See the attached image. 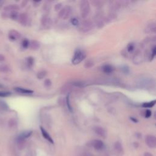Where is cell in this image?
Here are the masks:
<instances>
[{
    "label": "cell",
    "mask_w": 156,
    "mask_h": 156,
    "mask_svg": "<svg viewBox=\"0 0 156 156\" xmlns=\"http://www.w3.org/2000/svg\"><path fill=\"white\" fill-rule=\"evenodd\" d=\"M86 57V52L80 49H77L75 51L74 56L72 58V63L74 65H77L80 64Z\"/></svg>",
    "instance_id": "6da1fadb"
},
{
    "label": "cell",
    "mask_w": 156,
    "mask_h": 156,
    "mask_svg": "<svg viewBox=\"0 0 156 156\" xmlns=\"http://www.w3.org/2000/svg\"><path fill=\"white\" fill-rule=\"evenodd\" d=\"M80 11L82 18H86L90 12V3L87 0H83L80 3Z\"/></svg>",
    "instance_id": "7a4b0ae2"
},
{
    "label": "cell",
    "mask_w": 156,
    "mask_h": 156,
    "mask_svg": "<svg viewBox=\"0 0 156 156\" xmlns=\"http://www.w3.org/2000/svg\"><path fill=\"white\" fill-rule=\"evenodd\" d=\"M72 8L70 6H65L62 8L58 14V16L63 20L68 19L72 14Z\"/></svg>",
    "instance_id": "3957f363"
},
{
    "label": "cell",
    "mask_w": 156,
    "mask_h": 156,
    "mask_svg": "<svg viewBox=\"0 0 156 156\" xmlns=\"http://www.w3.org/2000/svg\"><path fill=\"white\" fill-rule=\"evenodd\" d=\"M79 29L82 32H87L93 28V23L90 20H84L79 23Z\"/></svg>",
    "instance_id": "277c9868"
},
{
    "label": "cell",
    "mask_w": 156,
    "mask_h": 156,
    "mask_svg": "<svg viewBox=\"0 0 156 156\" xmlns=\"http://www.w3.org/2000/svg\"><path fill=\"white\" fill-rule=\"evenodd\" d=\"M146 145L151 148H155L156 146V138L153 135H148L145 139Z\"/></svg>",
    "instance_id": "5b68a950"
},
{
    "label": "cell",
    "mask_w": 156,
    "mask_h": 156,
    "mask_svg": "<svg viewBox=\"0 0 156 156\" xmlns=\"http://www.w3.org/2000/svg\"><path fill=\"white\" fill-rule=\"evenodd\" d=\"M114 151L116 156H123L124 149L122 144L120 142H116L114 144Z\"/></svg>",
    "instance_id": "8992f818"
},
{
    "label": "cell",
    "mask_w": 156,
    "mask_h": 156,
    "mask_svg": "<svg viewBox=\"0 0 156 156\" xmlns=\"http://www.w3.org/2000/svg\"><path fill=\"white\" fill-rule=\"evenodd\" d=\"M93 130L96 134L100 136L101 137H103V138L106 137L107 132H106V130L103 128H102L101 126H95L93 128Z\"/></svg>",
    "instance_id": "52a82bcc"
},
{
    "label": "cell",
    "mask_w": 156,
    "mask_h": 156,
    "mask_svg": "<svg viewBox=\"0 0 156 156\" xmlns=\"http://www.w3.org/2000/svg\"><path fill=\"white\" fill-rule=\"evenodd\" d=\"M18 20H19L20 23L22 25L26 26L29 23V18L27 14H19Z\"/></svg>",
    "instance_id": "ba28073f"
},
{
    "label": "cell",
    "mask_w": 156,
    "mask_h": 156,
    "mask_svg": "<svg viewBox=\"0 0 156 156\" xmlns=\"http://www.w3.org/2000/svg\"><path fill=\"white\" fill-rule=\"evenodd\" d=\"M93 147L98 151L102 150L104 148V144L103 141L100 140H94L92 142Z\"/></svg>",
    "instance_id": "9c48e42d"
},
{
    "label": "cell",
    "mask_w": 156,
    "mask_h": 156,
    "mask_svg": "<svg viewBox=\"0 0 156 156\" xmlns=\"http://www.w3.org/2000/svg\"><path fill=\"white\" fill-rule=\"evenodd\" d=\"M20 37H21L20 33L19 32H18L17 31L11 30V31L9 32V38L10 40H11L15 41V40H17V39L20 38Z\"/></svg>",
    "instance_id": "30bf717a"
},
{
    "label": "cell",
    "mask_w": 156,
    "mask_h": 156,
    "mask_svg": "<svg viewBox=\"0 0 156 156\" xmlns=\"http://www.w3.org/2000/svg\"><path fill=\"white\" fill-rule=\"evenodd\" d=\"M40 130H41V132H42V134L46 140H48L49 142H50L51 143L53 144L54 143V140L52 139L51 136H50V135L48 133V132L43 127H40Z\"/></svg>",
    "instance_id": "8fae6325"
},
{
    "label": "cell",
    "mask_w": 156,
    "mask_h": 156,
    "mask_svg": "<svg viewBox=\"0 0 156 156\" xmlns=\"http://www.w3.org/2000/svg\"><path fill=\"white\" fill-rule=\"evenodd\" d=\"M155 31H156V26H155V23L154 22L151 23L150 24L147 25L145 29V32L148 34L155 33Z\"/></svg>",
    "instance_id": "7c38bea8"
},
{
    "label": "cell",
    "mask_w": 156,
    "mask_h": 156,
    "mask_svg": "<svg viewBox=\"0 0 156 156\" xmlns=\"http://www.w3.org/2000/svg\"><path fill=\"white\" fill-rule=\"evenodd\" d=\"M41 23L44 26L48 27L51 25V20L48 16L44 15L41 19Z\"/></svg>",
    "instance_id": "4fadbf2b"
},
{
    "label": "cell",
    "mask_w": 156,
    "mask_h": 156,
    "mask_svg": "<svg viewBox=\"0 0 156 156\" xmlns=\"http://www.w3.org/2000/svg\"><path fill=\"white\" fill-rule=\"evenodd\" d=\"M142 54L141 52L138 51L136 52L135 55L133 57V62L135 64H140L142 62Z\"/></svg>",
    "instance_id": "5bb4252c"
},
{
    "label": "cell",
    "mask_w": 156,
    "mask_h": 156,
    "mask_svg": "<svg viewBox=\"0 0 156 156\" xmlns=\"http://www.w3.org/2000/svg\"><path fill=\"white\" fill-rule=\"evenodd\" d=\"M29 46L32 50H38L40 47V43L37 40H32L29 42Z\"/></svg>",
    "instance_id": "9a60e30c"
},
{
    "label": "cell",
    "mask_w": 156,
    "mask_h": 156,
    "mask_svg": "<svg viewBox=\"0 0 156 156\" xmlns=\"http://www.w3.org/2000/svg\"><path fill=\"white\" fill-rule=\"evenodd\" d=\"M14 90L16 91V92L20 93H23V94H31L33 93L32 90H28V89H25L22 87H15L14 88Z\"/></svg>",
    "instance_id": "2e32d148"
},
{
    "label": "cell",
    "mask_w": 156,
    "mask_h": 156,
    "mask_svg": "<svg viewBox=\"0 0 156 156\" xmlns=\"http://www.w3.org/2000/svg\"><path fill=\"white\" fill-rule=\"evenodd\" d=\"M26 146V142L25 140L22 139H20V138H17V147L19 149H23L25 148Z\"/></svg>",
    "instance_id": "e0dca14e"
},
{
    "label": "cell",
    "mask_w": 156,
    "mask_h": 156,
    "mask_svg": "<svg viewBox=\"0 0 156 156\" xmlns=\"http://www.w3.org/2000/svg\"><path fill=\"white\" fill-rule=\"evenodd\" d=\"M32 131H31V130L25 131V132H23V133H22L20 135L18 136V138L26 140V139H28V138L29 137V136L32 135Z\"/></svg>",
    "instance_id": "ac0fdd59"
},
{
    "label": "cell",
    "mask_w": 156,
    "mask_h": 156,
    "mask_svg": "<svg viewBox=\"0 0 156 156\" xmlns=\"http://www.w3.org/2000/svg\"><path fill=\"white\" fill-rule=\"evenodd\" d=\"M102 70L103 72H104L106 73H111L115 70V68L112 65H105L102 67Z\"/></svg>",
    "instance_id": "d6986e66"
},
{
    "label": "cell",
    "mask_w": 156,
    "mask_h": 156,
    "mask_svg": "<svg viewBox=\"0 0 156 156\" xmlns=\"http://www.w3.org/2000/svg\"><path fill=\"white\" fill-rule=\"evenodd\" d=\"M10 71V68L5 64L0 65V72L1 73H8Z\"/></svg>",
    "instance_id": "ffe728a7"
},
{
    "label": "cell",
    "mask_w": 156,
    "mask_h": 156,
    "mask_svg": "<svg viewBox=\"0 0 156 156\" xmlns=\"http://www.w3.org/2000/svg\"><path fill=\"white\" fill-rule=\"evenodd\" d=\"M46 74H47V73H46V71L42 70V71H40L39 72H38V73L37 74V77L38 79L42 80L46 76Z\"/></svg>",
    "instance_id": "44dd1931"
},
{
    "label": "cell",
    "mask_w": 156,
    "mask_h": 156,
    "mask_svg": "<svg viewBox=\"0 0 156 156\" xmlns=\"http://www.w3.org/2000/svg\"><path fill=\"white\" fill-rule=\"evenodd\" d=\"M155 100H153L152 101H150V102H148V103H145L142 104V106L145 108H151V107H152L155 104Z\"/></svg>",
    "instance_id": "7402d4cb"
},
{
    "label": "cell",
    "mask_w": 156,
    "mask_h": 156,
    "mask_svg": "<svg viewBox=\"0 0 156 156\" xmlns=\"http://www.w3.org/2000/svg\"><path fill=\"white\" fill-rule=\"evenodd\" d=\"M34 59L32 57H29L27 58V64L29 67H32L34 65Z\"/></svg>",
    "instance_id": "603a6c76"
},
{
    "label": "cell",
    "mask_w": 156,
    "mask_h": 156,
    "mask_svg": "<svg viewBox=\"0 0 156 156\" xmlns=\"http://www.w3.org/2000/svg\"><path fill=\"white\" fill-rule=\"evenodd\" d=\"M11 95V93L9 92L2 91L0 92V97H8Z\"/></svg>",
    "instance_id": "cb8c5ba5"
},
{
    "label": "cell",
    "mask_w": 156,
    "mask_h": 156,
    "mask_svg": "<svg viewBox=\"0 0 156 156\" xmlns=\"http://www.w3.org/2000/svg\"><path fill=\"white\" fill-rule=\"evenodd\" d=\"M22 46L24 48H27L28 46H29V42L27 39H25L22 42Z\"/></svg>",
    "instance_id": "d4e9b609"
},
{
    "label": "cell",
    "mask_w": 156,
    "mask_h": 156,
    "mask_svg": "<svg viewBox=\"0 0 156 156\" xmlns=\"http://www.w3.org/2000/svg\"><path fill=\"white\" fill-rule=\"evenodd\" d=\"M71 23L74 26H78L79 25V21H78V20L76 18H73L71 20Z\"/></svg>",
    "instance_id": "484cf974"
},
{
    "label": "cell",
    "mask_w": 156,
    "mask_h": 156,
    "mask_svg": "<svg viewBox=\"0 0 156 156\" xmlns=\"http://www.w3.org/2000/svg\"><path fill=\"white\" fill-rule=\"evenodd\" d=\"M67 106H68V109L71 111V112H72V107H71V104H70V96H69V94H68L67 95Z\"/></svg>",
    "instance_id": "4316f807"
},
{
    "label": "cell",
    "mask_w": 156,
    "mask_h": 156,
    "mask_svg": "<svg viewBox=\"0 0 156 156\" xmlns=\"http://www.w3.org/2000/svg\"><path fill=\"white\" fill-rule=\"evenodd\" d=\"M134 48H135V46H134V44H132V43H131V44H129L128 45V46H127V50H128V52H130L133 51Z\"/></svg>",
    "instance_id": "83f0119b"
},
{
    "label": "cell",
    "mask_w": 156,
    "mask_h": 156,
    "mask_svg": "<svg viewBox=\"0 0 156 156\" xmlns=\"http://www.w3.org/2000/svg\"><path fill=\"white\" fill-rule=\"evenodd\" d=\"M155 54H156V48L155 46H154L152 50H151V60L153 59V58H154V57L155 56Z\"/></svg>",
    "instance_id": "f1b7e54d"
},
{
    "label": "cell",
    "mask_w": 156,
    "mask_h": 156,
    "mask_svg": "<svg viewBox=\"0 0 156 156\" xmlns=\"http://www.w3.org/2000/svg\"><path fill=\"white\" fill-rule=\"evenodd\" d=\"M93 62L92 61H88L86 62L85 64V67L87 68H90L92 67V66H93Z\"/></svg>",
    "instance_id": "f546056e"
},
{
    "label": "cell",
    "mask_w": 156,
    "mask_h": 156,
    "mask_svg": "<svg viewBox=\"0 0 156 156\" xmlns=\"http://www.w3.org/2000/svg\"><path fill=\"white\" fill-rule=\"evenodd\" d=\"M71 90V87L70 86H64L63 88H62V92L63 93H68L70 92Z\"/></svg>",
    "instance_id": "4dcf8cb0"
},
{
    "label": "cell",
    "mask_w": 156,
    "mask_h": 156,
    "mask_svg": "<svg viewBox=\"0 0 156 156\" xmlns=\"http://www.w3.org/2000/svg\"><path fill=\"white\" fill-rule=\"evenodd\" d=\"M74 86H76V87H82L84 86V82H80V81H77V82H74L73 84Z\"/></svg>",
    "instance_id": "1f68e13d"
},
{
    "label": "cell",
    "mask_w": 156,
    "mask_h": 156,
    "mask_svg": "<svg viewBox=\"0 0 156 156\" xmlns=\"http://www.w3.org/2000/svg\"><path fill=\"white\" fill-rule=\"evenodd\" d=\"M51 84H52V82H51V80H49V79L46 80L45 81V82H44V84H45V86L46 87H50V86H51Z\"/></svg>",
    "instance_id": "d6a6232c"
},
{
    "label": "cell",
    "mask_w": 156,
    "mask_h": 156,
    "mask_svg": "<svg viewBox=\"0 0 156 156\" xmlns=\"http://www.w3.org/2000/svg\"><path fill=\"white\" fill-rule=\"evenodd\" d=\"M152 115V113H151V111L149 110H146V112H145V118H149V117L151 116Z\"/></svg>",
    "instance_id": "836d02e7"
},
{
    "label": "cell",
    "mask_w": 156,
    "mask_h": 156,
    "mask_svg": "<svg viewBox=\"0 0 156 156\" xmlns=\"http://www.w3.org/2000/svg\"><path fill=\"white\" fill-rule=\"evenodd\" d=\"M0 106H1L2 107H3V109H8V104L5 102H4V101H0Z\"/></svg>",
    "instance_id": "e575fe53"
},
{
    "label": "cell",
    "mask_w": 156,
    "mask_h": 156,
    "mask_svg": "<svg viewBox=\"0 0 156 156\" xmlns=\"http://www.w3.org/2000/svg\"><path fill=\"white\" fill-rule=\"evenodd\" d=\"M62 3H57L56 6H55V10L56 11H58V10H60L61 9H62Z\"/></svg>",
    "instance_id": "d590c367"
},
{
    "label": "cell",
    "mask_w": 156,
    "mask_h": 156,
    "mask_svg": "<svg viewBox=\"0 0 156 156\" xmlns=\"http://www.w3.org/2000/svg\"><path fill=\"white\" fill-rule=\"evenodd\" d=\"M50 9H51V8H50V4H45V5L44 6V7H43V9H44V11H47V12H48V11H50Z\"/></svg>",
    "instance_id": "8d00e7d4"
},
{
    "label": "cell",
    "mask_w": 156,
    "mask_h": 156,
    "mask_svg": "<svg viewBox=\"0 0 156 156\" xmlns=\"http://www.w3.org/2000/svg\"><path fill=\"white\" fill-rule=\"evenodd\" d=\"M122 70H123V71L124 73H126L129 72V68H128V67H123Z\"/></svg>",
    "instance_id": "74e56055"
},
{
    "label": "cell",
    "mask_w": 156,
    "mask_h": 156,
    "mask_svg": "<svg viewBox=\"0 0 156 156\" xmlns=\"http://www.w3.org/2000/svg\"><path fill=\"white\" fill-rule=\"evenodd\" d=\"M5 59V57L3 54H0V62L4 61Z\"/></svg>",
    "instance_id": "f35d334b"
},
{
    "label": "cell",
    "mask_w": 156,
    "mask_h": 156,
    "mask_svg": "<svg viewBox=\"0 0 156 156\" xmlns=\"http://www.w3.org/2000/svg\"><path fill=\"white\" fill-rule=\"evenodd\" d=\"M143 156H153L152 154H151L150 152H146L144 154V155Z\"/></svg>",
    "instance_id": "ab89813d"
},
{
    "label": "cell",
    "mask_w": 156,
    "mask_h": 156,
    "mask_svg": "<svg viewBox=\"0 0 156 156\" xmlns=\"http://www.w3.org/2000/svg\"><path fill=\"white\" fill-rule=\"evenodd\" d=\"M130 120H132V121H133L134 123H137V120H136V119H135L134 118H133V117H131L130 118Z\"/></svg>",
    "instance_id": "60d3db41"
},
{
    "label": "cell",
    "mask_w": 156,
    "mask_h": 156,
    "mask_svg": "<svg viewBox=\"0 0 156 156\" xmlns=\"http://www.w3.org/2000/svg\"><path fill=\"white\" fill-rule=\"evenodd\" d=\"M2 2H0V6H1V3H2Z\"/></svg>",
    "instance_id": "b9f144b4"
}]
</instances>
